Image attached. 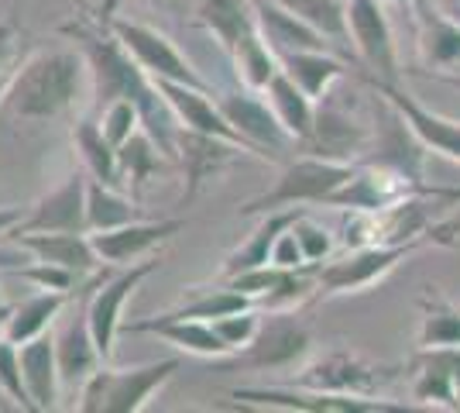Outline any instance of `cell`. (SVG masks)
Here are the masks:
<instances>
[{
    "mask_svg": "<svg viewBox=\"0 0 460 413\" xmlns=\"http://www.w3.org/2000/svg\"><path fill=\"white\" fill-rule=\"evenodd\" d=\"M62 35L76 41V49L83 52V59L90 66V97H93V111H100L103 103L111 100H135L141 107V121H145V131L158 141V148L169 158H175V131H179V121L172 118L165 97L158 94V83H155L135 59L131 52L120 45L107 18H90V14H79V18L66 21L62 24Z\"/></svg>",
    "mask_w": 460,
    "mask_h": 413,
    "instance_id": "obj_1",
    "label": "cell"
},
{
    "mask_svg": "<svg viewBox=\"0 0 460 413\" xmlns=\"http://www.w3.org/2000/svg\"><path fill=\"white\" fill-rule=\"evenodd\" d=\"M90 90V66L76 45H56L24 56L0 94V118L41 124L66 118Z\"/></svg>",
    "mask_w": 460,
    "mask_h": 413,
    "instance_id": "obj_2",
    "label": "cell"
},
{
    "mask_svg": "<svg viewBox=\"0 0 460 413\" xmlns=\"http://www.w3.org/2000/svg\"><path fill=\"white\" fill-rule=\"evenodd\" d=\"M179 365H182L179 358H162V362H145L128 369H114L111 362H103L76 390L73 407L79 413H141L169 386Z\"/></svg>",
    "mask_w": 460,
    "mask_h": 413,
    "instance_id": "obj_3",
    "label": "cell"
},
{
    "mask_svg": "<svg viewBox=\"0 0 460 413\" xmlns=\"http://www.w3.org/2000/svg\"><path fill=\"white\" fill-rule=\"evenodd\" d=\"M354 173V162H337L323 156L286 158L282 173L265 193H258L241 207V217H261L269 211H286V207H306V203H330V197L344 186V179Z\"/></svg>",
    "mask_w": 460,
    "mask_h": 413,
    "instance_id": "obj_4",
    "label": "cell"
},
{
    "mask_svg": "<svg viewBox=\"0 0 460 413\" xmlns=\"http://www.w3.org/2000/svg\"><path fill=\"white\" fill-rule=\"evenodd\" d=\"M422 245H429L426 238L420 241H399V245H361V248H344V256H330L323 265H316V296L333 300V296L365 293L371 286H378L385 275L399 269V262L420 252Z\"/></svg>",
    "mask_w": 460,
    "mask_h": 413,
    "instance_id": "obj_5",
    "label": "cell"
},
{
    "mask_svg": "<svg viewBox=\"0 0 460 413\" xmlns=\"http://www.w3.org/2000/svg\"><path fill=\"white\" fill-rule=\"evenodd\" d=\"M162 269V258L148 256L137 258L131 265H120L114 273L107 275H93L90 283V293H86V320H90V331H93V341L103 362L114 358V345L117 335L124 331V307L131 303V296L152 279L155 273Z\"/></svg>",
    "mask_w": 460,
    "mask_h": 413,
    "instance_id": "obj_6",
    "label": "cell"
},
{
    "mask_svg": "<svg viewBox=\"0 0 460 413\" xmlns=\"http://www.w3.org/2000/svg\"><path fill=\"white\" fill-rule=\"evenodd\" d=\"M405 365H382L358 352H330L323 358L303 362L288 382L309 386V390H326V393L344 396H378L385 386H392Z\"/></svg>",
    "mask_w": 460,
    "mask_h": 413,
    "instance_id": "obj_7",
    "label": "cell"
},
{
    "mask_svg": "<svg viewBox=\"0 0 460 413\" xmlns=\"http://www.w3.org/2000/svg\"><path fill=\"white\" fill-rule=\"evenodd\" d=\"M313 352V328L299 310H275L261 320L258 335L244 352L234 355V365L258 373H296Z\"/></svg>",
    "mask_w": 460,
    "mask_h": 413,
    "instance_id": "obj_8",
    "label": "cell"
},
{
    "mask_svg": "<svg viewBox=\"0 0 460 413\" xmlns=\"http://www.w3.org/2000/svg\"><path fill=\"white\" fill-rule=\"evenodd\" d=\"M230 400L237 407H251V410H286V413H385L399 410L388 400L378 396H344V393H326V390H309V386H241L230 390Z\"/></svg>",
    "mask_w": 460,
    "mask_h": 413,
    "instance_id": "obj_9",
    "label": "cell"
},
{
    "mask_svg": "<svg viewBox=\"0 0 460 413\" xmlns=\"http://www.w3.org/2000/svg\"><path fill=\"white\" fill-rule=\"evenodd\" d=\"M103 18L111 24V31L120 39V45L131 52V59L152 79H172V83H190V86H207L210 90V83L199 76V69L175 49V41L169 35H162L152 24L120 18L114 11H103Z\"/></svg>",
    "mask_w": 460,
    "mask_h": 413,
    "instance_id": "obj_10",
    "label": "cell"
},
{
    "mask_svg": "<svg viewBox=\"0 0 460 413\" xmlns=\"http://www.w3.org/2000/svg\"><path fill=\"white\" fill-rule=\"evenodd\" d=\"M217 103H220L224 118L230 121V128L248 141L251 156L282 162V152L296 145V138L279 124L261 90H248V86L224 90V94H217Z\"/></svg>",
    "mask_w": 460,
    "mask_h": 413,
    "instance_id": "obj_11",
    "label": "cell"
},
{
    "mask_svg": "<svg viewBox=\"0 0 460 413\" xmlns=\"http://www.w3.org/2000/svg\"><path fill=\"white\" fill-rule=\"evenodd\" d=\"M90 283H93V275H90ZM90 283H79L73 300L66 303V310L58 314L56 328H52L62 390H79V386L86 382V375L103 365V355L96 348L90 320H86V293H90Z\"/></svg>",
    "mask_w": 460,
    "mask_h": 413,
    "instance_id": "obj_12",
    "label": "cell"
},
{
    "mask_svg": "<svg viewBox=\"0 0 460 413\" xmlns=\"http://www.w3.org/2000/svg\"><path fill=\"white\" fill-rule=\"evenodd\" d=\"M347 39L354 41L358 56L371 69V76L385 83H399L402 66H399V49H395V31L385 14V0H347Z\"/></svg>",
    "mask_w": 460,
    "mask_h": 413,
    "instance_id": "obj_13",
    "label": "cell"
},
{
    "mask_svg": "<svg viewBox=\"0 0 460 413\" xmlns=\"http://www.w3.org/2000/svg\"><path fill=\"white\" fill-rule=\"evenodd\" d=\"M371 118H375L371 141H367V152L361 158L365 162H378V166H392V169H399V173L422 183L426 145L409 128V121L395 111V103H388L378 90H371Z\"/></svg>",
    "mask_w": 460,
    "mask_h": 413,
    "instance_id": "obj_14",
    "label": "cell"
},
{
    "mask_svg": "<svg viewBox=\"0 0 460 413\" xmlns=\"http://www.w3.org/2000/svg\"><path fill=\"white\" fill-rule=\"evenodd\" d=\"M182 228H186V217H158V220L137 217V220H128L120 228H111V231H90V238H93L100 262L111 269H120V265L148 258L155 248L169 245Z\"/></svg>",
    "mask_w": 460,
    "mask_h": 413,
    "instance_id": "obj_15",
    "label": "cell"
},
{
    "mask_svg": "<svg viewBox=\"0 0 460 413\" xmlns=\"http://www.w3.org/2000/svg\"><path fill=\"white\" fill-rule=\"evenodd\" d=\"M365 83L371 90H378L388 103H395V111L409 121V128L426 145V152H437V156H447L450 162H460V121L443 118L437 111H429L426 103H420L399 83H385V79L371 76V73L365 76Z\"/></svg>",
    "mask_w": 460,
    "mask_h": 413,
    "instance_id": "obj_16",
    "label": "cell"
},
{
    "mask_svg": "<svg viewBox=\"0 0 460 413\" xmlns=\"http://www.w3.org/2000/svg\"><path fill=\"white\" fill-rule=\"evenodd\" d=\"M86 179L90 173L79 166L66 179L39 197L14 231H86Z\"/></svg>",
    "mask_w": 460,
    "mask_h": 413,
    "instance_id": "obj_17",
    "label": "cell"
},
{
    "mask_svg": "<svg viewBox=\"0 0 460 413\" xmlns=\"http://www.w3.org/2000/svg\"><path fill=\"white\" fill-rule=\"evenodd\" d=\"M367 141H371V124L350 118L344 107H337V103H330V97H323V107H316L313 131L299 148L309 156L358 162L367 152Z\"/></svg>",
    "mask_w": 460,
    "mask_h": 413,
    "instance_id": "obj_18",
    "label": "cell"
},
{
    "mask_svg": "<svg viewBox=\"0 0 460 413\" xmlns=\"http://www.w3.org/2000/svg\"><path fill=\"white\" fill-rule=\"evenodd\" d=\"M158 83V94L165 97L172 118L179 121V128H190V131H199V135H213V138H227L234 145H241L244 152H251L248 141L230 128V121L224 118L220 103H217V94L207 90V86H190V83H172V79H155Z\"/></svg>",
    "mask_w": 460,
    "mask_h": 413,
    "instance_id": "obj_19",
    "label": "cell"
},
{
    "mask_svg": "<svg viewBox=\"0 0 460 413\" xmlns=\"http://www.w3.org/2000/svg\"><path fill=\"white\" fill-rule=\"evenodd\" d=\"M7 241L21 245L31 258L41 262H56L79 273L83 279L96 275L100 269H107L93 248L90 231H11Z\"/></svg>",
    "mask_w": 460,
    "mask_h": 413,
    "instance_id": "obj_20",
    "label": "cell"
},
{
    "mask_svg": "<svg viewBox=\"0 0 460 413\" xmlns=\"http://www.w3.org/2000/svg\"><path fill=\"white\" fill-rule=\"evenodd\" d=\"M241 152L244 148L227 141V138L199 135V131H190V128H179L175 131V158L182 162V176H186V193H182V200L196 197L199 186L207 179L217 176V173H224Z\"/></svg>",
    "mask_w": 460,
    "mask_h": 413,
    "instance_id": "obj_21",
    "label": "cell"
},
{
    "mask_svg": "<svg viewBox=\"0 0 460 413\" xmlns=\"http://www.w3.org/2000/svg\"><path fill=\"white\" fill-rule=\"evenodd\" d=\"M124 331L131 335H155L158 341L172 345L179 352L196 355V358H224L227 345L217 337L210 320H192V317H172L169 310L158 317H145L137 324H124Z\"/></svg>",
    "mask_w": 460,
    "mask_h": 413,
    "instance_id": "obj_22",
    "label": "cell"
},
{
    "mask_svg": "<svg viewBox=\"0 0 460 413\" xmlns=\"http://www.w3.org/2000/svg\"><path fill=\"white\" fill-rule=\"evenodd\" d=\"M21 379H24L28 400H31V410H56L58 396H62V375H58L52 331L31 337V341H21Z\"/></svg>",
    "mask_w": 460,
    "mask_h": 413,
    "instance_id": "obj_23",
    "label": "cell"
},
{
    "mask_svg": "<svg viewBox=\"0 0 460 413\" xmlns=\"http://www.w3.org/2000/svg\"><path fill=\"white\" fill-rule=\"evenodd\" d=\"M416 11L420 56L433 69H460V24L437 0H409Z\"/></svg>",
    "mask_w": 460,
    "mask_h": 413,
    "instance_id": "obj_24",
    "label": "cell"
},
{
    "mask_svg": "<svg viewBox=\"0 0 460 413\" xmlns=\"http://www.w3.org/2000/svg\"><path fill=\"white\" fill-rule=\"evenodd\" d=\"M251 4H254L258 31L265 35V41L279 56L296 52V49H330V39L323 31H316L309 21L286 11L282 4H275V0H251Z\"/></svg>",
    "mask_w": 460,
    "mask_h": 413,
    "instance_id": "obj_25",
    "label": "cell"
},
{
    "mask_svg": "<svg viewBox=\"0 0 460 413\" xmlns=\"http://www.w3.org/2000/svg\"><path fill=\"white\" fill-rule=\"evenodd\" d=\"M192 21L220 41V49L230 52L237 41L258 31V18H254V4L251 0H196Z\"/></svg>",
    "mask_w": 460,
    "mask_h": 413,
    "instance_id": "obj_26",
    "label": "cell"
},
{
    "mask_svg": "<svg viewBox=\"0 0 460 413\" xmlns=\"http://www.w3.org/2000/svg\"><path fill=\"white\" fill-rule=\"evenodd\" d=\"M279 59H282V73L299 90H306L316 103L333 90L337 79L347 76V62L330 56V49H296V52H286Z\"/></svg>",
    "mask_w": 460,
    "mask_h": 413,
    "instance_id": "obj_27",
    "label": "cell"
},
{
    "mask_svg": "<svg viewBox=\"0 0 460 413\" xmlns=\"http://www.w3.org/2000/svg\"><path fill=\"white\" fill-rule=\"evenodd\" d=\"M306 207H286V211H269V214H261V220L254 224V231H251L227 258H224V269L220 275L230 279V275L244 273V269H258V265H269V256H271V245H275V238L286 231L288 224L296 220V217L303 214Z\"/></svg>",
    "mask_w": 460,
    "mask_h": 413,
    "instance_id": "obj_28",
    "label": "cell"
},
{
    "mask_svg": "<svg viewBox=\"0 0 460 413\" xmlns=\"http://www.w3.org/2000/svg\"><path fill=\"white\" fill-rule=\"evenodd\" d=\"M76 293V290H73ZM73 293H62V290H39V293L24 296L21 303L11 307V317L4 324V335L11 341H31V337L45 335L56 328L58 314L66 310V303L73 300Z\"/></svg>",
    "mask_w": 460,
    "mask_h": 413,
    "instance_id": "obj_29",
    "label": "cell"
},
{
    "mask_svg": "<svg viewBox=\"0 0 460 413\" xmlns=\"http://www.w3.org/2000/svg\"><path fill=\"white\" fill-rule=\"evenodd\" d=\"M73 148L79 152V162H83V169L90 173V179H100V183H107V186L124 190L117 148L107 141L96 114H86V118H79L76 124H73Z\"/></svg>",
    "mask_w": 460,
    "mask_h": 413,
    "instance_id": "obj_30",
    "label": "cell"
},
{
    "mask_svg": "<svg viewBox=\"0 0 460 413\" xmlns=\"http://www.w3.org/2000/svg\"><path fill=\"white\" fill-rule=\"evenodd\" d=\"M261 94H265L269 107L275 111L279 124L296 138V145H303L309 131H313V121H316V100L309 97L306 90H299L286 73H279Z\"/></svg>",
    "mask_w": 460,
    "mask_h": 413,
    "instance_id": "obj_31",
    "label": "cell"
},
{
    "mask_svg": "<svg viewBox=\"0 0 460 413\" xmlns=\"http://www.w3.org/2000/svg\"><path fill=\"white\" fill-rule=\"evenodd\" d=\"M420 331H416V348H460V307L433 293L426 286L420 296Z\"/></svg>",
    "mask_w": 460,
    "mask_h": 413,
    "instance_id": "obj_32",
    "label": "cell"
},
{
    "mask_svg": "<svg viewBox=\"0 0 460 413\" xmlns=\"http://www.w3.org/2000/svg\"><path fill=\"white\" fill-rule=\"evenodd\" d=\"M234 62V73L241 79V86L248 90H265L271 79L282 73V59L271 49L261 31H251L227 52Z\"/></svg>",
    "mask_w": 460,
    "mask_h": 413,
    "instance_id": "obj_33",
    "label": "cell"
},
{
    "mask_svg": "<svg viewBox=\"0 0 460 413\" xmlns=\"http://www.w3.org/2000/svg\"><path fill=\"white\" fill-rule=\"evenodd\" d=\"M165 158L169 156L158 148V141H155L145 128L135 131V135L117 148V162H120V183H124V190H131V193L137 197V193L145 190V183L165 169Z\"/></svg>",
    "mask_w": 460,
    "mask_h": 413,
    "instance_id": "obj_34",
    "label": "cell"
},
{
    "mask_svg": "<svg viewBox=\"0 0 460 413\" xmlns=\"http://www.w3.org/2000/svg\"><path fill=\"white\" fill-rule=\"evenodd\" d=\"M137 217V197H128V190L107 186L100 179H86V231H111Z\"/></svg>",
    "mask_w": 460,
    "mask_h": 413,
    "instance_id": "obj_35",
    "label": "cell"
},
{
    "mask_svg": "<svg viewBox=\"0 0 460 413\" xmlns=\"http://www.w3.org/2000/svg\"><path fill=\"white\" fill-rule=\"evenodd\" d=\"M244 307H254V303L244 293H237L234 286L220 283V286H192L190 293L182 296V303L172 307L169 314L192 317V320H217V317L244 310Z\"/></svg>",
    "mask_w": 460,
    "mask_h": 413,
    "instance_id": "obj_36",
    "label": "cell"
},
{
    "mask_svg": "<svg viewBox=\"0 0 460 413\" xmlns=\"http://www.w3.org/2000/svg\"><path fill=\"white\" fill-rule=\"evenodd\" d=\"M275 4L309 21L330 41H347V7L341 0H275Z\"/></svg>",
    "mask_w": 460,
    "mask_h": 413,
    "instance_id": "obj_37",
    "label": "cell"
},
{
    "mask_svg": "<svg viewBox=\"0 0 460 413\" xmlns=\"http://www.w3.org/2000/svg\"><path fill=\"white\" fill-rule=\"evenodd\" d=\"M96 118H100V128H103V135H107V141L114 145V148H120L128 138L135 135V131H141L145 128V121H141V107H137L135 100H111V103H103L100 111H93Z\"/></svg>",
    "mask_w": 460,
    "mask_h": 413,
    "instance_id": "obj_38",
    "label": "cell"
},
{
    "mask_svg": "<svg viewBox=\"0 0 460 413\" xmlns=\"http://www.w3.org/2000/svg\"><path fill=\"white\" fill-rule=\"evenodd\" d=\"M210 324H213V331H217V337L227 345V352L237 355V352H244L251 341H254V335H258V328H261V310H258V307H244V310L217 317Z\"/></svg>",
    "mask_w": 460,
    "mask_h": 413,
    "instance_id": "obj_39",
    "label": "cell"
},
{
    "mask_svg": "<svg viewBox=\"0 0 460 413\" xmlns=\"http://www.w3.org/2000/svg\"><path fill=\"white\" fill-rule=\"evenodd\" d=\"M292 231L299 238V248H303V256H306L309 265H323L326 258L337 252V235L326 231L323 224L313 220L306 211L292 220Z\"/></svg>",
    "mask_w": 460,
    "mask_h": 413,
    "instance_id": "obj_40",
    "label": "cell"
},
{
    "mask_svg": "<svg viewBox=\"0 0 460 413\" xmlns=\"http://www.w3.org/2000/svg\"><path fill=\"white\" fill-rule=\"evenodd\" d=\"M0 390L7 393V400L21 407V410H31V400L24 390V379H21V345L11 341L7 335H0Z\"/></svg>",
    "mask_w": 460,
    "mask_h": 413,
    "instance_id": "obj_41",
    "label": "cell"
},
{
    "mask_svg": "<svg viewBox=\"0 0 460 413\" xmlns=\"http://www.w3.org/2000/svg\"><path fill=\"white\" fill-rule=\"evenodd\" d=\"M14 275L28 279L35 290H62V293H73L79 283H83L79 273L66 269V265H56V262H41V258H31V262L21 265Z\"/></svg>",
    "mask_w": 460,
    "mask_h": 413,
    "instance_id": "obj_42",
    "label": "cell"
},
{
    "mask_svg": "<svg viewBox=\"0 0 460 413\" xmlns=\"http://www.w3.org/2000/svg\"><path fill=\"white\" fill-rule=\"evenodd\" d=\"M21 62V31L11 21H0V94L11 83Z\"/></svg>",
    "mask_w": 460,
    "mask_h": 413,
    "instance_id": "obj_43",
    "label": "cell"
},
{
    "mask_svg": "<svg viewBox=\"0 0 460 413\" xmlns=\"http://www.w3.org/2000/svg\"><path fill=\"white\" fill-rule=\"evenodd\" d=\"M269 262L271 265H279V269H306L309 265L306 256H303V248H299V238H296V231H292V224L275 238Z\"/></svg>",
    "mask_w": 460,
    "mask_h": 413,
    "instance_id": "obj_44",
    "label": "cell"
},
{
    "mask_svg": "<svg viewBox=\"0 0 460 413\" xmlns=\"http://www.w3.org/2000/svg\"><path fill=\"white\" fill-rule=\"evenodd\" d=\"M426 238H429V245H454L460 238V214L447 217L440 224H433V228L426 231Z\"/></svg>",
    "mask_w": 460,
    "mask_h": 413,
    "instance_id": "obj_45",
    "label": "cell"
},
{
    "mask_svg": "<svg viewBox=\"0 0 460 413\" xmlns=\"http://www.w3.org/2000/svg\"><path fill=\"white\" fill-rule=\"evenodd\" d=\"M28 262H31V256H28V252H24L21 245H14V241H11L7 248L0 245V275H4V273L14 275L21 269V265H28Z\"/></svg>",
    "mask_w": 460,
    "mask_h": 413,
    "instance_id": "obj_46",
    "label": "cell"
},
{
    "mask_svg": "<svg viewBox=\"0 0 460 413\" xmlns=\"http://www.w3.org/2000/svg\"><path fill=\"white\" fill-rule=\"evenodd\" d=\"M24 214H28V207H11V203L0 207V241H7V235L24 220Z\"/></svg>",
    "mask_w": 460,
    "mask_h": 413,
    "instance_id": "obj_47",
    "label": "cell"
},
{
    "mask_svg": "<svg viewBox=\"0 0 460 413\" xmlns=\"http://www.w3.org/2000/svg\"><path fill=\"white\" fill-rule=\"evenodd\" d=\"M11 307H14V303H0V335H4V324H7V317H11Z\"/></svg>",
    "mask_w": 460,
    "mask_h": 413,
    "instance_id": "obj_48",
    "label": "cell"
},
{
    "mask_svg": "<svg viewBox=\"0 0 460 413\" xmlns=\"http://www.w3.org/2000/svg\"><path fill=\"white\" fill-rule=\"evenodd\" d=\"M145 4H158V0H145Z\"/></svg>",
    "mask_w": 460,
    "mask_h": 413,
    "instance_id": "obj_49",
    "label": "cell"
},
{
    "mask_svg": "<svg viewBox=\"0 0 460 413\" xmlns=\"http://www.w3.org/2000/svg\"><path fill=\"white\" fill-rule=\"evenodd\" d=\"M182 4H196V0H182Z\"/></svg>",
    "mask_w": 460,
    "mask_h": 413,
    "instance_id": "obj_50",
    "label": "cell"
},
{
    "mask_svg": "<svg viewBox=\"0 0 460 413\" xmlns=\"http://www.w3.org/2000/svg\"><path fill=\"white\" fill-rule=\"evenodd\" d=\"M0 303H4V293H0Z\"/></svg>",
    "mask_w": 460,
    "mask_h": 413,
    "instance_id": "obj_51",
    "label": "cell"
},
{
    "mask_svg": "<svg viewBox=\"0 0 460 413\" xmlns=\"http://www.w3.org/2000/svg\"><path fill=\"white\" fill-rule=\"evenodd\" d=\"M399 4H409V0H399Z\"/></svg>",
    "mask_w": 460,
    "mask_h": 413,
    "instance_id": "obj_52",
    "label": "cell"
}]
</instances>
